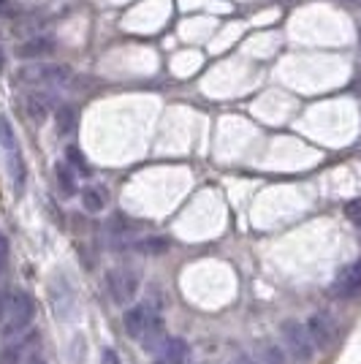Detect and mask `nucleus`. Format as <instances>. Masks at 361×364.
<instances>
[{"label": "nucleus", "instance_id": "f257e3e1", "mask_svg": "<svg viewBox=\"0 0 361 364\" xmlns=\"http://www.w3.org/2000/svg\"><path fill=\"white\" fill-rule=\"evenodd\" d=\"M122 323H125L128 337L136 340L147 353H155L168 340L163 316L155 307H150V304H134V307H128L125 316H122Z\"/></svg>", "mask_w": 361, "mask_h": 364}, {"label": "nucleus", "instance_id": "f03ea898", "mask_svg": "<svg viewBox=\"0 0 361 364\" xmlns=\"http://www.w3.org/2000/svg\"><path fill=\"white\" fill-rule=\"evenodd\" d=\"M36 318V299L25 289L0 291V337L11 340L31 329Z\"/></svg>", "mask_w": 361, "mask_h": 364}, {"label": "nucleus", "instance_id": "7ed1b4c3", "mask_svg": "<svg viewBox=\"0 0 361 364\" xmlns=\"http://www.w3.org/2000/svg\"><path fill=\"white\" fill-rule=\"evenodd\" d=\"M19 79H22L25 85L41 87V90L65 87V85L71 82V68H68V65H60V63L33 60V65H25V68L19 71Z\"/></svg>", "mask_w": 361, "mask_h": 364}, {"label": "nucleus", "instance_id": "20e7f679", "mask_svg": "<svg viewBox=\"0 0 361 364\" xmlns=\"http://www.w3.org/2000/svg\"><path fill=\"white\" fill-rule=\"evenodd\" d=\"M280 334H283V343H286L288 353L296 359L299 364L313 362V353H316V343L307 332V326L301 321H283L280 323Z\"/></svg>", "mask_w": 361, "mask_h": 364}, {"label": "nucleus", "instance_id": "39448f33", "mask_svg": "<svg viewBox=\"0 0 361 364\" xmlns=\"http://www.w3.org/2000/svg\"><path fill=\"white\" fill-rule=\"evenodd\" d=\"M106 289H109L112 302L128 307L139 294V274L128 267H112L106 272Z\"/></svg>", "mask_w": 361, "mask_h": 364}, {"label": "nucleus", "instance_id": "423d86ee", "mask_svg": "<svg viewBox=\"0 0 361 364\" xmlns=\"http://www.w3.org/2000/svg\"><path fill=\"white\" fill-rule=\"evenodd\" d=\"M49 302H52V310L58 318H68L76 307V294L68 283V277L58 274L52 283H49Z\"/></svg>", "mask_w": 361, "mask_h": 364}, {"label": "nucleus", "instance_id": "0eeeda50", "mask_svg": "<svg viewBox=\"0 0 361 364\" xmlns=\"http://www.w3.org/2000/svg\"><path fill=\"white\" fill-rule=\"evenodd\" d=\"M331 291H334V296H340V299H353V296H359L361 294V258L340 269V274H337L334 283H331Z\"/></svg>", "mask_w": 361, "mask_h": 364}, {"label": "nucleus", "instance_id": "6e6552de", "mask_svg": "<svg viewBox=\"0 0 361 364\" xmlns=\"http://www.w3.org/2000/svg\"><path fill=\"white\" fill-rule=\"evenodd\" d=\"M304 326H307V332H310L318 348H329L331 343L337 340V323L331 321L329 313H313Z\"/></svg>", "mask_w": 361, "mask_h": 364}, {"label": "nucleus", "instance_id": "1a4fd4ad", "mask_svg": "<svg viewBox=\"0 0 361 364\" xmlns=\"http://www.w3.org/2000/svg\"><path fill=\"white\" fill-rule=\"evenodd\" d=\"M152 364H190V346L182 337H168L163 346L155 350Z\"/></svg>", "mask_w": 361, "mask_h": 364}, {"label": "nucleus", "instance_id": "9d476101", "mask_svg": "<svg viewBox=\"0 0 361 364\" xmlns=\"http://www.w3.org/2000/svg\"><path fill=\"white\" fill-rule=\"evenodd\" d=\"M55 52V38L52 36H33L25 44L16 46V58L22 60H44Z\"/></svg>", "mask_w": 361, "mask_h": 364}, {"label": "nucleus", "instance_id": "9b49d317", "mask_svg": "<svg viewBox=\"0 0 361 364\" xmlns=\"http://www.w3.org/2000/svg\"><path fill=\"white\" fill-rule=\"evenodd\" d=\"M25 112L36 122H44L52 114V95L44 90H31L25 95Z\"/></svg>", "mask_w": 361, "mask_h": 364}, {"label": "nucleus", "instance_id": "f8f14e48", "mask_svg": "<svg viewBox=\"0 0 361 364\" xmlns=\"http://www.w3.org/2000/svg\"><path fill=\"white\" fill-rule=\"evenodd\" d=\"M82 207L90 215L104 213L106 207H109V191H106L104 185H98V182L87 185V188L82 191Z\"/></svg>", "mask_w": 361, "mask_h": 364}, {"label": "nucleus", "instance_id": "ddd939ff", "mask_svg": "<svg viewBox=\"0 0 361 364\" xmlns=\"http://www.w3.org/2000/svg\"><path fill=\"white\" fill-rule=\"evenodd\" d=\"M55 182H58V191H60L63 198L76 196L79 185H76V174H74V168L68 166V161H60V164L55 166Z\"/></svg>", "mask_w": 361, "mask_h": 364}, {"label": "nucleus", "instance_id": "4468645a", "mask_svg": "<svg viewBox=\"0 0 361 364\" xmlns=\"http://www.w3.org/2000/svg\"><path fill=\"white\" fill-rule=\"evenodd\" d=\"M6 161H9V174H11V182H14V191L22 193L25 191V180H28V168H25V161H22V150H9L6 152Z\"/></svg>", "mask_w": 361, "mask_h": 364}, {"label": "nucleus", "instance_id": "2eb2a0df", "mask_svg": "<svg viewBox=\"0 0 361 364\" xmlns=\"http://www.w3.org/2000/svg\"><path fill=\"white\" fill-rule=\"evenodd\" d=\"M76 122H79V114H76L74 107H58V112H55V125H58V134L60 136H71L76 131Z\"/></svg>", "mask_w": 361, "mask_h": 364}, {"label": "nucleus", "instance_id": "dca6fc26", "mask_svg": "<svg viewBox=\"0 0 361 364\" xmlns=\"http://www.w3.org/2000/svg\"><path fill=\"white\" fill-rule=\"evenodd\" d=\"M131 247H134V250H139V253L158 256V253H166L168 240H166V237H144V240H134V242H131Z\"/></svg>", "mask_w": 361, "mask_h": 364}, {"label": "nucleus", "instance_id": "f3484780", "mask_svg": "<svg viewBox=\"0 0 361 364\" xmlns=\"http://www.w3.org/2000/svg\"><path fill=\"white\" fill-rule=\"evenodd\" d=\"M33 343V337H22L19 343H14V346H9V348L0 353V364H19L25 356V350H28V346Z\"/></svg>", "mask_w": 361, "mask_h": 364}, {"label": "nucleus", "instance_id": "a211bd4d", "mask_svg": "<svg viewBox=\"0 0 361 364\" xmlns=\"http://www.w3.org/2000/svg\"><path fill=\"white\" fill-rule=\"evenodd\" d=\"M0 147L9 152L16 150V134H14V125L6 114H0Z\"/></svg>", "mask_w": 361, "mask_h": 364}, {"label": "nucleus", "instance_id": "6ab92c4d", "mask_svg": "<svg viewBox=\"0 0 361 364\" xmlns=\"http://www.w3.org/2000/svg\"><path fill=\"white\" fill-rule=\"evenodd\" d=\"M65 161H68V166L74 168V171H79V174H90V164H87V158L82 155V150L79 147H65Z\"/></svg>", "mask_w": 361, "mask_h": 364}, {"label": "nucleus", "instance_id": "aec40b11", "mask_svg": "<svg viewBox=\"0 0 361 364\" xmlns=\"http://www.w3.org/2000/svg\"><path fill=\"white\" fill-rule=\"evenodd\" d=\"M264 362L266 364H291L288 362V353L280 346H266L264 350Z\"/></svg>", "mask_w": 361, "mask_h": 364}, {"label": "nucleus", "instance_id": "412c9836", "mask_svg": "<svg viewBox=\"0 0 361 364\" xmlns=\"http://www.w3.org/2000/svg\"><path fill=\"white\" fill-rule=\"evenodd\" d=\"M345 218L353 223V226L361 228V196L350 198V201L345 204Z\"/></svg>", "mask_w": 361, "mask_h": 364}, {"label": "nucleus", "instance_id": "4be33fe9", "mask_svg": "<svg viewBox=\"0 0 361 364\" xmlns=\"http://www.w3.org/2000/svg\"><path fill=\"white\" fill-rule=\"evenodd\" d=\"M6 264H9V240L0 234V274L6 269Z\"/></svg>", "mask_w": 361, "mask_h": 364}, {"label": "nucleus", "instance_id": "5701e85b", "mask_svg": "<svg viewBox=\"0 0 361 364\" xmlns=\"http://www.w3.org/2000/svg\"><path fill=\"white\" fill-rule=\"evenodd\" d=\"M101 364H120V356H117V350L106 348L104 353H101Z\"/></svg>", "mask_w": 361, "mask_h": 364}, {"label": "nucleus", "instance_id": "b1692460", "mask_svg": "<svg viewBox=\"0 0 361 364\" xmlns=\"http://www.w3.org/2000/svg\"><path fill=\"white\" fill-rule=\"evenodd\" d=\"M25 364H46L44 359H41V353H31V356H28V362Z\"/></svg>", "mask_w": 361, "mask_h": 364}, {"label": "nucleus", "instance_id": "393cba45", "mask_svg": "<svg viewBox=\"0 0 361 364\" xmlns=\"http://www.w3.org/2000/svg\"><path fill=\"white\" fill-rule=\"evenodd\" d=\"M237 364H258L256 359H253V356H247V353H242L239 359H237Z\"/></svg>", "mask_w": 361, "mask_h": 364}]
</instances>
